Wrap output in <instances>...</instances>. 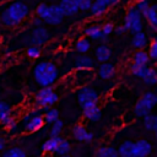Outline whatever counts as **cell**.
Returning <instances> with one entry per match:
<instances>
[{
  "mask_svg": "<svg viewBox=\"0 0 157 157\" xmlns=\"http://www.w3.org/2000/svg\"><path fill=\"white\" fill-rule=\"evenodd\" d=\"M59 76L58 67L52 61H40L33 67V77L40 87H49L56 82Z\"/></svg>",
  "mask_w": 157,
  "mask_h": 157,
  "instance_id": "cell-1",
  "label": "cell"
},
{
  "mask_svg": "<svg viewBox=\"0 0 157 157\" xmlns=\"http://www.w3.org/2000/svg\"><path fill=\"white\" fill-rule=\"evenodd\" d=\"M29 13L28 6L22 1H15L10 4L1 13V22L4 26L12 27L23 21Z\"/></svg>",
  "mask_w": 157,
  "mask_h": 157,
  "instance_id": "cell-2",
  "label": "cell"
},
{
  "mask_svg": "<svg viewBox=\"0 0 157 157\" xmlns=\"http://www.w3.org/2000/svg\"><path fill=\"white\" fill-rule=\"evenodd\" d=\"M58 94L54 92V90L52 88V86L49 87H42L37 91L36 96H34V101L36 104L40 108L48 109L49 107H52L53 104L56 103L58 101Z\"/></svg>",
  "mask_w": 157,
  "mask_h": 157,
  "instance_id": "cell-3",
  "label": "cell"
},
{
  "mask_svg": "<svg viewBox=\"0 0 157 157\" xmlns=\"http://www.w3.org/2000/svg\"><path fill=\"white\" fill-rule=\"evenodd\" d=\"M157 103V96L153 92H146L135 104L134 112L137 117H145L151 113L152 108Z\"/></svg>",
  "mask_w": 157,
  "mask_h": 157,
  "instance_id": "cell-4",
  "label": "cell"
},
{
  "mask_svg": "<svg viewBox=\"0 0 157 157\" xmlns=\"http://www.w3.org/2000/svg\"><path fill=\"white\" fill-rule=\"evenodd\" d=\"M123 26L125 27L126 31H130L131 33L141 32L142 31V15L135 7H130Z\"/></svg>",
  "mask_w": 157,
  "mask_h": 157,
  "instance_id": "cell-5",
  "label": "cell"
},
{
  "mask_svg": "<svg viewBox=\"0 0 157 157\" xmlns=\"http://www.w3.org/2000/svg\"><path fill=\"white\" fill-rule=\"evenodd\" d=\"M98 98H99L98 93L93 88L87 87V86H83L77 92V99H78V103L81 104L82 108H87V107L97 104Z\"/></svg>",
  "mask_w": 157,
  "mask_h": 157,
  "instance_id": "cell-6",
  "label": "cell"
},
{
  "mask_svg": "<svg viewBox=\"0 0 157 157\" xmlns=\"http://www.w3.org/2000/svg\"><path fill=\"white\" fill-rule=\"evenodd\" d=\"M50 38V34L48 32L47 28H44L43 26L40 27H34L29 36H28V39H29V43L31 45H37V47H40L43 44H45Z\"/></svg>",
  "mask_w": 157,
  "mask_h": 157,
  "instance_id": "cell-7",
  "label": "cell"
},
{
  "mask_svg": "<svg viewBox=\"0 0 157 157\" xmlns=\"http://www.w3.org/2000/svg\"><path fill=\"white\" fill-rule=\"evenodd\" d=\"M63 18H64V15H63L59 5H50V6H48V10L42 20H43V22H45L48 25L56 26V25L61 23Z\"/></svg>",
  "mask_w": 157,
  "mask_h": 157,
  "instance_id": "cell-8",
  "label": "cell"
},
{
  "mask_svg": "<svg viewBox=\"0 0 157 157\" xmlns=\"http://www.w3.org/2000/svg\"><path fill=\"white\" fill-rule=\"evenodd\" d=\"M43 125H44L43 115H40V114H33L29 118H26L25 130L27 132H34V131H38L40 128H43Z\"/></svg>",
  "mask_w": 157,
  "mask_h": 157,
  "instance_id": "cell-9",
  "label": "cell"
},
{
  "mask_svg": "<svg viewBox=\"0 0 157 157\" xmlns=\"http://www.w3.org/2000/svg\"><path fill=\"white\" fill-rule=\"evenodd\" d=\"M152 151V146L146 140H139L134 142V155L135 157H147Z\"/></svg>",
  "mask_w": 157,
  "mask_h": 157,
  "instance_id": "cell-10",
  "label": "cell"
},
{
  "mask_svg": "<svg viewBox=\"0 0 157 157\" xmlns=\"http://www.w3.org/2000/svg\"><path fill=\"white\" fill-rule=\"evenodd\" d=\"M59 7L64 16L71 17L75 16L78 12V7L76 5V0H61L59 4Z\"/></svg>",
  "mask_w": 157,
  "mask_h": 157,
  "instance_id": "cell-11",
  "label": "cell"
},
{
  "mask_svg": "<svg viewBox=\"0 0 157 157\" xmlns=\"http://www.w3.org/2000/svg\"><path fill=\"white\" fill-rule=\"evenodd\" d=\"M85 34H86L90 39H93V40H102V42H105V40H107V36H104V34L102 33V28H101V26H98V25L88 26V27L85 29Z\"/></svg>",
  "mask_w": 157,
  "mask_h": 157,
  "instance_id": "cell-12",
  "label": "cell"
},
{
  "mask_svg": "<svg viewBox=\"0 0 157 157\" xmlns=\"http://www.w3.org/2000/svg\"><path fill=\"white\" fill-rule=\"evenodd\" d=\"M72 136L77 141H91L93 139V134L88 132L81 124H77L72 128Z\"/></svg>",
  "mask_w": 157,
  "mask_h": 157,
  "instance_id": "cell-13",
  "label": "cell"
},
{
  "mask_svg": "<svg viewBox=\"0 0 157 157\" xmlns=\"http://www.w3.org/2000/svg\"><path fill=\"white\" fill-rule=\"evenodd\" d=\"M144 17L146 18L151 31H156L157 29V6L153 4L148 7V10L146 11V13L144 15Z\"/></svg>",
  "mask_w": 157,
  "mask_h": 157,
  "instance_id": "cell-14",
  "label": "cell"
},
{
  "mask_svg": "<svg viewBox=\"0 0 157 157\" xmlns=\"http://www.w3.org/2000/svg\"><path fill=\"white\" fill-rule=\"evenodd\" d=\"M74 66L76 69H85V70H88V69H92L94 66V61L91 56H87V55H78L75 58V63H74Z\"/></svg>",
  "mask_w": 157,
  "mask_h": 157,
  "instance_id": "cell-15",
  "label": "cell"
},
{
  "mask_svg": "<svg viewBox=\"0 0 157 157\" xmlns=\"http://www.w3.org/2000/svg\"><path fill=\"white\" fill-rule=\"evenodd\" d=\"M83 117L90 121H98L101 119V117H102L101 108L97 104L87 107V108H83Z\"/></svg>",
  "mask_w": 157,
  "mask_h": 157,
  "instance_id": "cell-16",
  "label": "cell"
},
{
  "mask_svg": "<svg viewBox=\"0 0 157 157\" xmlns=\"http://www.w3.org/2000/svg\"><path fill=\"white\" fill-rule=\"evenodd\" d=\"M112 56V49L105 45V44H102L99 47H97L96 49V59L101 63H107Z\"/></svg>",
  "mask_w": 157,
  "mask_h": 157,
  "instance_id": "cell-17",
  "label": "cell"
},
{
  "mask_svg": "<svg viewBox=\"0 0 157 157\" xmlns=\"http://www.w3.org/2000/svg\"><path fill=\"white\" fill-rule=\"evenodd\" d=\"M117 152H118V157H135V155H134V142L132 141H124L119 146Z\"/></svg>",
  "mask_w": 157,
  "mask_h": 157,
  "instance_id": "cell-18",
  "label": "cell"
},
{
  "mask_svg": "<svg viewBox=\"0 0 157 157\" xmlns=\"http://www.w3.org/2000/svg\"><path fill=\"white\" fill-rule=\"evenodd\" d=\"M114 74H115V67H114L113 64H110V63H108V61H107V63H102V65L98 67V75H99L102 78L108 80V78L113 77Z\"/></svg>",
  "mask_w": 157,
  "mask_h": 157,
  "instance_id": "cell-19",
  "label": "cell"
},
{
  "mask_svg": "<svg viewBox=\"0 0 157 157\" xmlns=\"http://www.w3.org/2000/svg\"><path fill=\"white\" fill-rule=\"evenodd\" d=\"M61 140H63V137H60V135H59V136H50V137L43 144V146H42L43 151H44V152H54Z\"/></svg>",
  "mask_w": 157,
  "mask_h": 157,
  "instance_id": "cell-20",
  "label": "cell"
},
{
  "mask_svg": "<svg viewBox=\"0 0 157 157\" xmlns=\"http://www.w3.org/2000/svg\"><path fill=\"white\" fill-rule=\"evenodd\" d=\"M132 45L136 48V49H142L147 45V36L141 31V32H137V33H134V37H132Z\"/></svg>",
  "mask_w": 157,
  "mask_h": 157,
  "instance_id": "cell-21",
  "label": "cell"
},
{
  "mask_svg": "<svg viewBox=\"0 0 157 157\" xmlns=\"http://www.w3.org/2000/svg\"><path fill=\"white\" fill-rule=\"evenodd\" d=\"M144 126L148 131H157V117L155 114H147L144 117Z\"/></svg>",
  "mask_w": 157,
  "mask_h": 157,
  "instance_id": "cell-22",
  "label": "cell"
},
{
  "mask_svg": "<svg viewBox=\"0 0 157 157\" xmlns=\"http://www.w3.org/2000/svg\"><path fill=\"white\" fill-rule=\"evenodd\" d=\"M132 63L136 64V65H148L150 58H148V55H147L146 52H144V50H137V52L134 54Z\"/></svg>",
  "mask_w": 157,
  "mask_h": 157,
  "instance_id": "cell-23",
  "label": "cell"
},
{
  "mask_svg": "<svg viewBox=\"0 0 157 157\" xmlns=\"http://www.w3.org/2000/svg\"><path fill=\"white\" fill-rule=\"evenodd\" d=\"M142 80H144V82H145L146 85L153 86V85L157 82V72H156L155 67H150V66H148V69H147L146 74L144 75Z\"/></svg>",
  "mask_w": 157,
  "mask_h": 157,
  "instance_id": "cell-24",
  "label": "cell"
},
{
  "mask_svg": "<svg viewBox=\"0 0 157 157\" xmlns=\"http://www.w3.org/2000/svg\"><path fill=\"white\" fill-rule=\"evenodd\" d=\"M90 48H91V43L87 38H78L76 44H75V49L81 54L87 53L90 50Z\"/></svg>",
  "mask_w": 157,
  "mask_h": 157,
  "instance_id": "cell-25",
  "label": "cell"
},
{
  "mask_svg": "<svg viewBox=\"0 0 157 157\" xmlns=\"http://www.w3.org/2000/svg\"><path fill=\"white\" fill-rule=\"evenodd\" d=\"M97 157H118V152L114 147L103 146L99 147L97 151Z\"/></svg>",
  "mask_w": 157,
  "mask_h": 157,
  "instance_id": "cell-26",
  "label": "cell"
},
{
  "mask_svg": "<svg viewBox=\"0 0 157 157\" xmlns=\"http://www.w3.org/2000/svg\"><path fill=\"white\" fill-rule=\"evenodd\" d=\"M90 11H91V13L93 16H101V15H103L107 11V6L103 5L102 2L94 0V1H92V5H91Z\"/></svg>",
  "mask_w": 157,
  "mask_h": 157,
  "instance_id": "cell-27",
  "label": "cell"
},
{
  "mask_svg": "<svg viewBox=\"0 0 157 157\" xmlns=\"http://www.w3.org/2000/svg\"><path fill=\"white\" fill-rule=\"evenodd\" d=\"M70 150H71L70 142L63 139V140L60 141V144L58 145V147H56V150H55L54 152H55L58 156H65V155H67V153L70 152Z\"/></svg>",
  "mask_w": 157,
  "mask_h": 157,
  "instance_id": "cell-28",
  "label": "cell"
},
{
  "mask_svg": "<svg viewBox=\"0 0 157 157\" xmlns=\"http://www.w3.org/2000/svg\"><path fill=\"white\" fill-rule=\"evenodd\" d=\"M147 69H148V65H136V64H131L130 65V71H131V74L132 75H135V76H137V77H144V75L146 74V71H147Z\"/></svg>",
  "mask_w": 157,
  "mask_h": 157,
  "instance_id": "cell-29",
  "label": "cell"
},
{
  "mask_svg": "<svg viewBox=\"0 0 157 157\" xmlns=\"http://www.w3.org/2000/svg\"><path fill=\"white\" fill-rule=\"evenodd\" d=\"M43 119H44V123H50V124H53L54 121H56V120L59 119V112H58V109H55V108L48 109V110L44 113Z\"/></svg>",
  "mask_w": 157,
  "mask_h": 157,
  "instance_id": "cell-30",
  "label": "cell"
},
{
  "mask_svg": "<svg viewBox=\"0 0 157 157\" xmlns=\"http://www.w3.org/2000/svg\"><path fill=\"white\" fill-rule=\"evenodd\" d=\"M2 157H27L25 151L20 147H12L5 151V153L2 155Z\"/></svg>",
  "mask_w": 157,
  "mask_h": 157,
  "instance_id": "cell-31",
  "label": "cell"
},
{
  "mask_svg": "<svg viewBox=\"0 0 157 157\" xmlns=\"http://www.w3.org/2000/svg\"><path fill=\"white\" fill-rule=\"evenodd\" d=\"M147 55H148L150 60L156 61V59H157V39L156 38H152V40H151V43L148 45Z\"/></svg>",
  "mask_w": 157,
  "mask_h": 157,
  "instance_id": "cell-32",
  "label": "cell"
},
{
  "mask_svg": "<svg viewBox=\"0 0 157 157\" xmlns=\"http://www.w3.org/2000/svg\"><path fill=\"white\" fill-rule=\"evenodd\" d=\"M150 6H151L150 0H137V1H136V6H135V9L144 16V15L146 13V11L148 10Z\"/></svg>",
  "mask_w": 157,
  "mask_h": 157,
  "instance_id": "cell-33",
  "label": "cell"
},
{
  "mask_svg": "<svg viewBox=\"0 0 157 157\" xmlns=\"http://www.w3.org/2000/svg\"><path fill=\"white\" fill-rule=\"evenodd\" d=\"M63 130V121L60 119H58L56 121L53 123L52 129H50V136H59L60 132Z\"/></svg>",
  "mask_w": 157,
  "mask_h": 157,
  "instance_id": "cell-34",
  "label": "cell"
},
{
  "mask_svg": "<svg viewBox=\"0 0 157 157\" xmlns=\"http://www.w3.org/2000/svg\"><path fill=\"white\" fill-rule=\"evenodd\" d=\"M10 114H11V108H10V105H9L6 102L0 101V121H1L4 118H6L7 115H10Z\"/></svg>",
  "mask_w": 157,
  "mask_h": 157,
  "instance_id": "cell-35",
  "label": "cell"
},
{
  "mask_svg": "<svg viewBox=\"0 0 157 157\" xmlns=\"http://www.w3.org/2000/svg\"><path fill=\"white\" fill-rule=\"evenodd\" d=\"M26 53H27V55H28L31 59H37V58H39V55H40V48L37 47V45H29V47L27 48Z\"/></svg>",
  "mask_w": 157,
  "mask_h": 157,
  "instance_id": "cell-36",
  "label": "cell"
},
{
  "mask_svg": "<svg viewBox=\"0 0 157 157\" xmlns=\"http://www.w3.org/2000/svg\"><path fill=\"white\" fill-rule=\"evenodd\" d=\"M1 124L4 125V128L12 130V129L16 126V120H15V118H12L11 114H10V115H7L6 118H4V119L1 120Z\"/></svg>",
  "mask_w": 157,
  "mask_h": 157,
  "instance_id": "cell-37",
  "label": "cell"
},
{
  "mask_svg": "<svg viewBox=\"0 0 157 157\" xmlns=\"http://www.w3.org/2000/svg\"><path fill=\"white\" fill-rule=\"evenodd\" d=\"M92 1H93V0H76V5H77L78 10H81V11H87V10L91 9Z\"/></svg>",
  "mask_w": 157,
  "mask_h": 157,
  "instance_id": "cell-38",
  "label": "cell"
},
{
  "mask_svg": "<svg viewBox=\"0 0 157 157\" xmlns=\"http://www.w3.org/2000/svg\"><path fill=\"white\" fill-rule=\"evenodd\" d=\"M47 10H48V5H47V4H39V5L37 6V9H36V15H37L38 17L43 18L44 15H45V12H47Z\"/></svg>",
  "mask_w": 157,
  "mask_h": 157,
  "instance_id": "cell-39",
  "label": "cell"
},
{
  "mask_svg": "<svg viewBox=\"0 0 157 157\" xmlns=\"http://www.w3.org/2000/svg\"><path fill=\"white\" fill-rule=\"evenodd\" d=\"M101 28H102V33H103L104 36H109V34L114 31L113 23H104L103 26H101Z\"/></svg>",
  "mask_w": 157,
  "mask_h": 157,
  "instance_id": "cell-40",
  "label": "cell"
},
{
  "mask_svg": "<svg viewBox=\"0 0 157 157\" xmlns=\"http://www.w3.org/2000/svg\"><path fill=\"white\" fill-rule=\"evenodd\" d=\"M96 1H99V2H102L103 5H105L107 7H109V6H113V5H115L119 0H96Z\"/></svg>",
  "mask_w": 157,
  "mask_h": 157,
  "instance_id": "cell-41",
  "label": "cell"
},
{
  "mask_svg": "<svg viewBox=\"0 0 157 157\" xmlns=\"http://www.w3.org/2000/svg\"><path fill=\"white\" fill-rule=\"evenodd\" d=\"M33 25L36 27H40V26H43V20L40 17L36 16V17H33Z\"/></svg>",
  "mask_w": 157,
  "mask_h": 157,
  "instance_id": "cell-42",
  "label": "cell"
},
{
  "mask_svg": "<svg viewBox=\"0 0 157 157\" xmlns=\"http://www.w3.org/2000/svg\"><path fill=\"white\" fill-rule=\"evenodd\" d=\"M114 31L117 32V34H123V33H125L126 32V29H125V27L121 25V26H118L117 28H114Z\"/></svg>",
  "mask_w": 157,
  "mask_h": 157,
  "instance_id": "cell-43",
  "label": "cell"
},
{
  "mask_svg": "<svg viewBox=\"0 0 157 157\" xmlns=\"http://www.w3.org/2000/svg\"><path fill=\"white\" fill-rule=\"evenodd\" d=\"M4 147H5V140L2 137H0V152L4 150Z\"/></svg>",
  "mask_w": 157,
  "mask_h": 157,
  "instance_id": "cell-44",
  "label": "cell"
},
{
  "mask_svg": "<svg viewBox=\"0 0 157 157\" xmlns=\"http://www.w3.org/2000/svg\"><path fill=\"white\" fill-rule=\"evenodd\" d=\"M59 157H71V156H69V155H65V156H59Z\"/></svg>",
  "mask_w": 157,
  "mask_h": 157,
  "instance_id": "cell-45",
  "label": "cell"
},
{
  "mask_svg": "<svg viewBox=\"0 0 157 157\" xmlns=\"http://www.w3.org/2000/svg\"><path fill=\"white\" fill-rule=\"evenodd\" d=\"M150 1H156V0H150Z\"/></svg>",
  "mask_w": 157,
  "mask_h": 157,
  "instance_id": "cell-46",
  "label": "cell"
}]
</instances>
